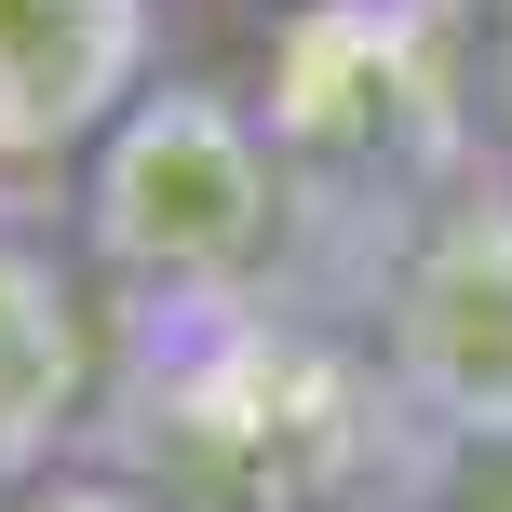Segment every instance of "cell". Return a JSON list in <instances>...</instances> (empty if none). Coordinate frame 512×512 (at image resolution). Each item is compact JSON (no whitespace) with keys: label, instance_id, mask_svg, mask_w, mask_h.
<instances>
[{"label":"cell","instance_id":"cell-1","mask_svg":"<svg viewBox=\"0 0 512 512\" xmlns=\"http://www.w3.org/2000/svg\"><path fill=\"white\" fill-rule=\"evenodd\" d=\"M283 243V135L230 81L162 68L81 162V256L135 297H230Z\"/></svg>","mask_w":512,"mask_h":512},{"label":"cell","instance_id":"cell-2","mask_svg":"<svg viewBox=\"0 0 512 512\" xmlns=\"http://www.w3.org/2000/svg\"><path fill=\"white\" fill-rule=\"evenodd\" d=\"M378 378L459 459H512V176H459L378 283Z\"/></svg>","mask_w":512,"mask_h":512},{"label":"cell","instance_id":"cell-3","mask_svg":"<svg viewBox=\"0 0 512 512\" xmlns=\"http://www.w3.org/2000/svg\"><path fill=\"white\" fill-rule=\"evenodd\" d=\"M162 81V0H0V176L95 162V135Z\"/></svg>","mask_w":512,"mask_h":512},{"label":"cell","instance_id":"cell-4","mask_svg":"<svg viewBox=\"0 0 512 512\" xmlns=\"http://www.w3.org/2000/svg\"><path fill=\"white\" fill-rule=\"evenodd\" d=\"M95 418V324H81V270L41 230H0V499L54 486Z\"/></svg>","mask_w":512,"mask_h":512},{"label":"cell","instance_id":"cell-5","mask_svg":"<svg viewBox=\"0 0 512 512\" xmlns=\"http://www.w3.org/2000/svg\"><path fill=\"white\" fill-rule=\"evenodd\" d=\"M27 512H149V499H122V486H27Z\"/></svg>","mask_w":512,"mask_h":512},{"label":"cell","instance_id":"cell-6","mask_svg":"<svg viewBox=\"0 0 512 512\" xmlns=\"http://www.w3.org/2000/svg\"><path fill=\"white\" fill-rule=\"evenodd\" d=\"M486 108H499V135H512V14H499V54H486Z\"/></svg>","mask_w":512,"mask_h":512}]
</instances>
